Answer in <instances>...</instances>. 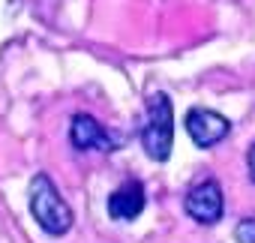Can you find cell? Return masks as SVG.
Segmentation results:
<instances>
[{"label": "cell", "instance_id": "obj_1", "mask_svg": "<svg viewBox=\"0 0 255 243\" xmlns=\"http://www.w3.org/2000/svg\"><path fill=\"white\" fill-rule=\"evenodd\" d=\"M30 213L42 225V231H48L54 237H60L72 228V210L48 174H36L30 180Z\"/></svg>", "mask_w": 255, "mask_h": 243}, {"label": "cell", "instance_id": "obj_2", "mask_svg": "<svg viewBox=\"0 0 255 243\" xmlns=\"http://www.w3.org/2000/svg\"><path fill=\"white\" fill-rule=\"evenodd\" d=\"M141 144L147 150L150 159L165 162L171 156V144H174V111H171V99L165 93H153L147 99V123L141 132Z\"/></svg>", "mask_w": 255, "mask_h": 243}, {"label": "cell", "instance_id": "obj_3", "mask_svg": "<svg viewBox=\"0 0 255 243\" xmlns=\"http://www.w3.org/2000/svg\"><path fill=\"white\" fill-rule=\"evenodd\" d=\"M186 132L198 147H213L231 132V123L210 108H192L186 114Z\"/></svg>", "mask_w": 255, "mask_h": 243}, {"label": "cell", "instance_id": "obj_4", "mask_svg": "<svg viewBox=\"0 0 255 243\" xmlns=\"http://www.w3.org/2000/svg\"><path fill=\"white\" fill-rule=\"evenodd\" d=\"M222 207H225V201H222V189H219L216 180H204V183L192 186L189 195H186V213L201 225L219 222Z\"/></svg>", "mask_w": 255, "mask_h": 243}, {"label": "cell", "instance_id": "obj_5", "mask_svg": "<svg viewBox=\"0 0 255 243\" xmlns=\"http://www.w3.org/2000/svg\"><path fill=\"white\" fill-rule=\"evenodd\" d=\"M69 141L75 150H111L114 141L108 138V132L99 126V120L90 114H75L72 126H69Z\"/></svg>", "mask_w": 255, "mask_h": 243}, {"label": "cell", "instance_id": "obj_6", "mask_svg": "<svg viewBox=\"0 0 255 243\" xmlns=\"http://www.w3.org/2000/svg\"><path fill=\"white\" fill-rule=\"evenodd\" d=\"M141 210H144V186L138 180H126L108 195L111 219H135Z\"/></svg>", "mask_w": 255, "mask_h": 243}, {"label": "cell", "instance_id": "obj_7", "mask_svg": "<svg viewBox=\"0 0 255 243\" xmlns=\"http://www.w3.org/2000/svg\"><path fill=\"white\" fill-rule=\"evenodd\" d=\"M237 243H255V219H240L234 228Z\"/></svg>", "mask_w": 255, "mask_h": 243}, {"label": "cell", "instance_id": "obj_8", "mask_svg": "<svg viewBox=\"0 0 255 243\" xmlns=\"http://www.w3.org/2000/svg\"><path fill=\"white\" fill-rule=\"evenodd\" d=\"M246 165H249V177H252V183H255V144H252L249 153H246Z\"/></svg>", "mask_w": 255, "mask_h": 243}]
</instances>
